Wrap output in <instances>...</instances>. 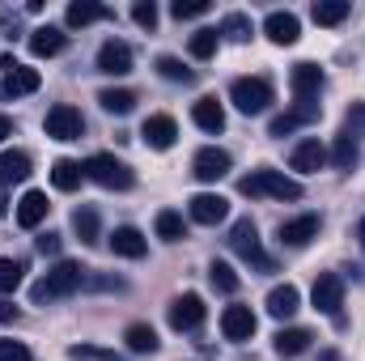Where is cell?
<instances>
[{
	"label": "cell",
	"instance_id": "28",
	"mask_svg": "<svg viewBox=\"0 0 365 361\" xmlns=\"http://www.w3.org/2000/svg\"><path fill=\"white\" fill-rule=\"evenodd\" d=\"M310 332L306 327H284V332H276V353L280 357H302L306 349H310Z\"/></svg>",
	"mask_w": 365,
	"mask_h": 361
},
{
	"label": "cell",
	"instance_id": "45",
	"mask_svg": "<svg viewBox=\"0 0 365 361\" xmlns=\"http://www.w3.org/2000/svg\"><path fill=\"white\" fill-rule=\"evenodd\" d=\"M86 285H90V289H123V280H119V276H90Z\"/></svg>",
	"mask_w": 365,
	"mask_h": 361
},
{
	"label": "cell",
	"instance_id": "25",
	"mask_svg": "<svg viewBox=\"0 0 365 361\" xmlns=\"http://www.w3.org/2000/svg\"><path fill=\"white\" fill-rule=\"evenodd\" d=\"M297 306H302L297 285H276L272 293H268V315H272V319H289V315H297Z\"/></svg>",
	"mask_w": 365,
	"mask_h": 361
},
{
	"label": "cell",
	"instance_id": "33",
	"mask_svg": "<svg viewBox=\"0 0 365 361\" xmlns=\"http://www.w3.org/2000/svg\"><path fill=\"white\" fill-rule=\"evenodd\" d=\"M153 225H158V238H162V243H179V238H187V225H182V213H175V208H162Z\"/></svg>",
	"mask_w": 365,
	"mask_h": 361
},
{
	"label": "cell",
	"instance_id": "21",
	"mask_svg": "<svg viewBox=\"0 0 365 361\" xmlns=\"http://www.w3.org/2000/svg\"><path fill=\"white\" fill-rule=\"evenodd\" d=\"M64 43H68V34H64L60 26H38V30H30V51H34L38 60L60 56V51H64Z\"/></svg>",
	"mask_w": 365,
	"mask_h": 361
},
{
	"label": "cell",
	"instance_id": "12",
	"mask_svg": "<svg viewBox=\"0 0 365 361\" xmlns=\"http://www.w3.org/2000/svg\"><path fill=\"white\" fill-rule=\"evenodd\" d=\"M187 213H191L195 225H217V221H225L230 200H221V195H212V191H200V195L187 200Z\"/></svg>",
	"mask_w": 365,
	"mask_h": 361
},
{
	"label": "cell",
	"instance_id": "44",
	"mask_svg": "<svg viewBox=\"0 0 365 361\" xmlns=\"http://www.w3.org/2000/svg\"><path fill=\"white\" fill-rule=\"evenodd\" d=\"M34 247H38V255H60V234H51V230H47V234H38V238H34Z\"/></svg>",
	"mask_w": 365,
	"mask_h": 361
},
{
	"label": "cell",
	"instance_id": "41",
	"mask_svg": "<svg viewBox=\"0 0 365 361\" xmlns=\"http://www.w3.org/2000/svg\"><path fill=\"white\" fill-rule=\"evenodd\" d=\"M344 136H365V102H353L349 106V115H344Z\"/></svg>",
	"mask_w": 365,
	"mask_h": 361
},
{
	"label": "cell",
	"instance_id": "9",
	"mask_svg": "<svg viewBox=\"0 0 365 361\" xmlns=\"http://www.w3.org/2000/svg\"><path fill=\"white\" fill-rule=\"evenodd\" d=\"M204 298L200 293H182V298H175L170 302V327L175 332H195L200 323H204Z\"/></svg>",
	"mask_w": 365,
	"mask_h": 361
},
{
	"label": "cell",
	"instance_id": "10",
	"mask_svg": "<svg viewBox=\"0 0 365 361\" xmlns=\"http://www.w3.org/2000/svg\"><path fill=\"white\" fill-rule=\"evenodd\" d=\"M191 175L200 183H217L230 175V153L225 149H217V145H208V149H200L195 158H191Z\"/></svg>",
	"mask_w": 365,
	"mask_h": 361
},
{
	"label": "cell",
	"instance_id": "46",
	"mask_svg": "<svg viewBox=\"0 0 365 361\" xmlns=\"http://www.w3.org/2000/svg\"><path fill=\"white\" fill-rule=\"evenodd\" d=\"M0 323H17V306L0 298Z\"/></svg>",
	"mask_w": 365,
	"mask_h": 361
},
{
	"label": "cell",
	"instance_id": "17",
	"mask_svg": "<svg viewBox=\"0 0 365 361\" xmlns=\"http://www.w3.org/2000/svg\"><path fill=\"white\" fill-rule=\"evenodd\" d=\"M323 162H327V149L319 145V136H306V141H302V145L289 153V166H293L297 175H314Z\"/></svg>",
	"mask_w": 365,
	"mask_h": 361
},
{
	"label": "cell",
	"instance_id": "38",
	"mask_svg": "<svg viewBox=\"0 0 365 361\" xmlns=\"http://www.w3.org/2000/svg\"><path fill=\"white\" fill-rule=\"evenodd\" d=\"M221 34H230L234 43H247V39H251V17H247V13H230V17L221 21Z\"/></svg>",
	"mask_w": 365,
	"mask_h": 361
},
{
	"label": "cell",
	"instance_id": "1",
	"mask_svg": "<svg viewBox=\"0 0 365 361\" xmlns=\"http://www.w3.org/2000/svg\"><path fill=\"white\" fill-rule=\"evenodd\" d=\"M86 280H90V268H81V264H73V260H60V264L47 272L43 280H34V285H30V302H34V306H43V302L73 298L77 289H86Z\"/></svg>",
	"mask_w": 365,
	"mask_h": 361
},
{
	"label": "cell",
	"instance_id": "48",
	"mask_svg": "<svg viewBox=\"0 0 365 361\" xmlns=\"http://www.w3.org/2000/svg\"><path fill=\"white\" fill-rule=\"evenodd\" d=\"M314 361H344V357H340L336 349H323V353H319V357H314Z\"/></svg>",
	"mask_w": 365,
	"mask_h": 361
},
{
	"label": "cell",
	"instance_id": "8",
	"mask_svg": "<svg viewBox=\"0 0 365 361\" xmlns=\"http://www.w3.org/2000/svg\"><path fill=\"white\" fill-rule=\"evenodd\" d=\"M289 86H293V98H297V102H319V93H323V86H327V77H323L319 64H293Z\"/></svg>",
	"mask_w": 365,
	"mask_h": 361
},
{
	"label": "cell",
	"instance_id": "50",
	"mask_svg": "<svg viewBox=\"0 0 365 361\" xmlns=\"http://www.w3.org/2000/svg\"><path fill=\"white\" fill-rule=\"evenodd\" d=\"M357 238H361V247H365V217H361V225H357Z\"/></svg>",
	"mask_w": 365,
	"mask_h": 361
},
{
	"label": "cell",
	"instance_id": "36",
	"mask_svg": "<svg viewBox=\"0 0 365 361\" xmlns=\"http://www.w3.org/2000/svg\"><path fill=\"white\" fill-rule=\"evenodd\" d=\"M208 280H212V289H221V293H238V272L230 268V264H221V260H212L208 264Z\"/></svg>",
	"mask_w": 365,
	"mask_h": 361
},
{
	"label": "cell",
	"instance_id": "18",
	"mask_svg": "<svg viewBox=\"0 0 365 361\" xmlns=\"http://www.w3.org/2000/svg\"><path fill=\"white\" fill-rule=\"evenodd\" d=\"M43 86V77H38V68H26V64H13L9 73H4V86L0 93L4 98H26V93H34Z\"/></svg>",
	"mask_w": 365,
	"mask_h": 361
},
{
	"label": "cell",
	"instance_id": "14",
	"mask_svg": "<svg viewBox=\"0 0 365 361\" xmlns=\"http://www.w3.org/2000/svg\"><path fill=\"white\" fill-rule=\"evenodd\" d=\"M264 34L272 39L276 47H293L297 39H302V21L293 17V13H284V9H276L264 17Z\"/></svg>",
	"mask_w": 365,
	"mask_h": 361
},
{
	"label": "cell",
	"instance_id": "37",
	"mask_svg": "<svg viewBox=\"0 0 365 361\" xmlns=\"http://www.w3.org/2000/svg\"><path fill=\"white\" fill-rule=\"evenodd\" d=\"M98 102H102V111H110V115H128V111L136 106V93L132 90H102Z\"/></svg>",
	"mask_w": 365,
	"mask_h": 361
},
{
	"label": "cell",
	"instance_id": "32",
	"mask_svg": "<svg viewBox=\"0 0 365 361\" xmlns=\"http://www.w3.org/2000/svg\"><path fill=\"white\" fill-rule=\"evenodd\" d=\"M158 77L162 81H175V86H195V73L182 60H175V56H158Z\"/></svg>",
	"mask_w": 365,
	"mask_h": 361
},
{
	"label": "cell",
	"instance_id": "26",
	"mask_svg": "<svg viewBox=\"0 0 365 361\" xmlns=\"http://www.w3.org/2000/svg\"><path fill=\"white\" fill-rule=\"evenodd\" d=\"M191 119H195V128H204V132H221V128H225V111H221L217 98H200V102L191 106Z\"/></svg>",
	"mask_w": 365,
	"mask_h": 361
},
{
	"label": "cell",
	"instance_id": "47",
	"mask_svg": "<svg viewBox=\"0 0 365 361\" xmlns=\"http://www.w3.org/2000/svg\"><path fill=\"white\" fill-rule=\"evenodd\" d=\"M4 136H13V119H9V115H0V141H4Z\"/></svg>",
	"mask_w": 365,
	"mask_h": 361
},
{
	"label": "cell",
	"instance_id": "4",
	"mask_svg": "<svg viewBox=\"0 0 365 361\" xmlns=\"http://www.w3.org/2000/svg\"><path fill=\"white\" fill-rule=\"evenodd\" d=\"M86 179H93L98 187H106V191H128L136 175H132V166L128 162H119L115 153H93L90 162H86Z\"/></svg>",
	"mask_w": 365,
	"mask_h": 361
},
{
	"label": "cell",
	"instance_id": "16",
	"mask_svg": "<svg viewBox=\"0 0 365 361\" xmlns=\"http://www.w3.org/2000/svg\"><path fill=\"white\" fill-rule=\"evenodd\" d=\"M140 136H145L149 149H170V145L179 141V123H175L170 115H149L145 128H140Z\"/></svg>",
	"mask_w": 365,
	"mask_h": 361
},
{
	"label": "cell",
	"instance_id": "22",
	"mask_svg": "<svg viewBox=\"0 0 365 361\" xmlns=\"http://www.w3.org/2000/svg\"><path fill=\"white\" fill-rule=\"evenodd\" d=\"M47 208H51V204H47L43 191H26V195L17 200V225H21V230H38L43 217H47Z\"/></svg>",
	"mask_w": 365,
	"mask_h": 361
},
{
	"label": "cell",
	"instance_id": "13",
	"mask_svg": "<svg viewBox=\"0 0 365 361\" xmlns=\"http://www.w3.org/2000/svg\"><path fill=\"white\" fill-rule=\"evenodd\" d=\"M221 336L225 340H251L255 336V315H251V306H225L221 310Z\"/></svg>",
	"mask_w": 365,
	"mask_h": 361
},
{
	"label": "cell",
	"instance_id": "34",
	"mask_svg": "<svg viewBox=\"0 0 365 361\" xmlns=\"http://www.w3.org/2000/svg\"><path fill=\"white\" fill-rule=\"evenodd\" d=\"M217 43H221V30H195L191 43H187V51H191L195 60H212V56H217Z\"/></svg>",
	"mask_w": 365,
	"mask_h": 361
},
{
	"label": "cell",
	"instance_id": "40",
	"mask_svg": "<svg viewBox=\"0 0 365 361\" xmlns=\"http://www.w3.org/2000/svg\"><path fill=\"white\" fill-rule=\"evenodd\" d=\"M208 9H212L208 0H175V4H170V13H175L179 21H191V17H204Z\"/></svg>",
	"mask_w": 365,
	"mask_h": 361
},
{
	"label": "cell",
	"instance_id": "6",
	"mask_svg": "<svg viewBox=\"0 0 365 361\" xmlns=\"http://www.w3.org/2000/svg\"><path fill=\"white\" fill-rule=\"evenodd\" d=\"M43 128H47L51 141H81V136H86V119H81V111L68 106V102H56V106L47 111Z\"/></svg>",
	"mask_w": 365,
	"mask_h": 361
},
{
	"label": "cell",
	"instance_id": "2",
	"mask_svg": "<svg viewBox=\"0 0 365 361\" xmlns=\"http://www.w3.org/2000/svg\"><path fill=\"white\" fill-rule=\"evenodd\" d=\"M230 251H234L242 264H251L255 272H276V260L264 251L259 230H255V221H251V217L234 221V230H230Z\"/></svg>",
	"mask_w": 365,
	"mask_h": 361
},
{
	"label": "cell",
	"instance_id": "42",
	"mask_svg": "<svg viewBox=\"0 0 365 361\" xmlns=\"http://www.w3.org/2000/svg\"><path fill=\"white\" fill-rule=\"evenodd\" d=\"M132 21H136L140 30H153V26H158V4H153V0L132 4Z\"/></svg>",
	"mask_w": 365,
	"mask_h": 361
},
{
	"label": "cell",
	"instance_id": "7",
	"mask_svg": "<svg viewBox=\"0 0 365 361\" xmlns=\"http://www.w3.org/2000/svg\"><path fill=\"white\" fill-rule=\"evenodd\" d=\"M310 302H314V310H323V315H331L336 323H344V319H340V306H344V280H340L336 272H323V276L314 280Z\"/></svg>",
	"mask_w": 365,
	"mask_h": 361
},
{
	"label": "cell",
	"instance_id": "23",
	"mask_svg": "<svg viewBox=\"0 0 365 361\" xmlns=\"http://www.w3.org/2000/svg\"><path fill=\"white\" fill-rule=\"evenodd\" d=\"M64 17H68V26H73V30H86V26H93V21H106V17H110V9H106V4H98V0H73Z\"/></svg>",
	"mask_w": 365,
	"mask_h": 361
},
{
	"label": "cell",
	"instance_id": "43",
	"mask_svg": "<svg viewBox=\"0 0 365 361\" xmlns=\"http://www.w3.org/2000/svg\"><path fill=\"white\" fill-rule=\"evenodd\" d=\"M0 361H30V349L17 340H0Z\"/></svg>",
	"mask_w": 365,
	"mask_h": 361
},
{
	"label": "cell",
	"instance_id": "3",
	"mask_svg": "<svg viewBox=\"0 0 365 361\" xmlns=\"http://www.w3.org/2000/svg\"><path fill=\"white\" fill-rule=\"evenodd\" d=\"M238 191L247 200H259V195H272V200H302V183L297 179H284L280 171H255V175H242L238 179Z\"/></svg>",
	"mask_w": 365,
	"mask_h": 361
},
{
	"label": "cell",
	"instance_id": "11",
	"mask_svg": "<svg viewBox=\"0 0 365 361\" xmlns=\"http://www.w3.org/2000/svg\"><path fill=\"white\" fill-rule=\"evenodd\" d=\"M98 73H106V77H128V73H132V47L119 43V39H106V43L98 47Z\"/></svg>",
	"mask_w": 365,
	"mask_h": 361
},
{
	"label": "cell",
	"instance_id": "35",
	"mask_svg": "<svg viewBox=\"0 0 365 361\" xmlns=\"http://www.w3.org/2000/svg\"><path fill=\"white\" fill-rule=\"evenodd\" d=\"M73 230H77V238H81L86 247H93V243H98V213L81 204V208L73 213Z\"/></svg>",
	"mask_w": 365,
	"mask_h": 361
},
{
	"label": "cell",
	"instance_id": "29",
	"mask_svg": "<svg viewBox=\"0 0 365 361\" xmlns=\"http://www.w3.org/2000/svg\"><path fill=\"white\" fill-rule=\"evenodd\" d=\"M123 345H128V353H158V332L149 327V323H132L128 332H123Z\"/></svg>",
	"mask_w": 365,
	"mask_h": 361
},
{
	"label": "cell",
	"instance_id": "20",
	"mask_svg": "<svg viewBox=\"0 0 365 361\" xmlns=\"http://www.w3.org/2000/svg\"><path fill=\"white\" fill-rule=\"evenodd\" d=\"M110 251L123 255V260H145L149 243H145V234H140L136 225H119V230L110 234Z\"/></svg>",
	"mask_w": 365,
	"mask_h": 361
},
{
	"label": "cell",
	"instance_id": "39",
	"mask_svg": "<svg viewBox=\"0 0 365 361\" xmlns=\"http://www.w3.org/2000/svg\"><path fill=\"white\" fill-rule=\"evenodd\" d=\"M21 272H26L21 260H0V293H13L21 285Z\"/></svg>",
	"mask_w": 365,
	"mask_h": 361
},
{
	"label": "cell",
	"instance_id": "49",
	"mask_svg": "<svg viewBox=\"0 0 365 361\" xmlns=\"http://www.w3.org/2000/svg\"><path fill=\"white\" fill-rule=\"evenodd\" d=\"M0 213H9V195L4 191H0Z\"/></svg>",
	"mask_w": 365,
	"mask_h": 361
},
{
	"label": "cell",
	"instance_id": "19",
	"mask_svg": "<svg viewBox=\"0 0 365 361\" xmlns=\"http://www.w3.org/2000/svg\"><path fill=\"white\" fill-rule=\"evenodd\" d=\"M314 234H319V217L314 213H302L293 221H280V243L284 247H306Z\"/></svg>",
	"mask_w": 365,
	"mask_h": 361
},
{
	"label": "cell",
	"instance_id": "31",
	"mask_svg": "<svg viewBox=\"0 0 365 361\" xmlns=\"http://www.w3.org/2000/svg\"><path fill=\"white\" fill-rule=\"evenodd\" d=\"M327 158H331V166H336V171H353V166L361 162V149H357V141H353V136H344V132H340Z\"/></svg>",
	"mask_w": 365,
	"mask_h": 361
},
{
	"label": "cell",
	"instance_id": "5",
	"mask_svg": "<svg viewBox=\"0 0 365 361\" xmlns=\"http://www.w3.org/2000/svg\"><path fill=\"white\" fill-rule=\"evenodd\" d=\"M272 81H264V77H238L234 86H230V102L242 111V115H264L268 106H272Z\"/></svg>",
	"mask_w": 365,
	"mask_h": 361
},
{
	"label": "cell",
	"instance_id": "27",
	"mask_svg": "<svg viewBox=\"0 0 365 361\" xmlns=\"http://www.w3.org/2000/svg\"><path fill=\"white\" fill-rule=\"evenodd\" d=\"M81 179H86V166L73 162V158H60V162L51 166V187H56V191H77Z\"/></svg>",
	"mask_w": 365,
	"mask_h": 361
},
{
	"label": "cell",
	"instance_id": "30",
	"mask_svg": "<svg viewBox=\"0 0 365 361\" xmlns=\"http://www.w3.org/2000/svg\"><path fill=\"white\" fill-rule=\"evenodd\" d=\"M349 13H353L349 0H314V9H310V17H314L319 26H340Z\"/></svg>",
	"mask_w": 365,
	"mask_h": 361
},
{
	"label": "cell",
	"instance_id": "15",
	"mask_svg": "<svg viewBox=\"0 0 365 361\" xmlns=\"http://www.w3.org/2000/svg\"><path fill=\"white\" fill-rule=\"evenodd\" d=\"M319 115H323V106H319V102H293L284 115H276L268 132H272V136H289L293 128H302V123H314Z\"/></svg>",
	"mask_w": 365,
	"mask_h": 361
},
{
	"label": "cell",
	"instance_id": "24",
	"mask_svg": "<svg viewBox=\"0 0 365 361\" xmlns=\"http://www.w3.org/2000/svg\"><path fill=\"white\" fill-rule=\"evenodd\" d=\"M26 179H30V153H21V149L0 153V187H9V183H26Z\"/></svg>",
	"mask_w": 365,
	"mask_h": 361
}]
</instances>
